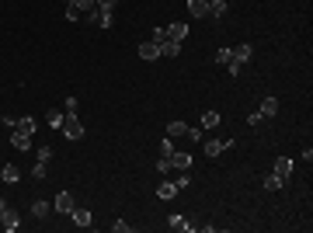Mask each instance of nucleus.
Segmentation results:
<instances>
[{"label": "nucleus", "instance_id": "bb28decb", "mask_svg": "<svg viewBox=\"0 0 313 233\" xmlns=\"http://www.w3.org/2000/svg\"><path fill=\"white\" fill-rule=\"evenodd\" d=\"M115 24V10H101V21H98V28H112Z\"/></svg>", "mask_w": 313, "mask_h": 233}, {"label": "nucleus", "instance_id": "6ab92c4d", "mask_svg": "<svg viewBox=\"0 0 313 233\" xmlns=\"http://www.w3.org/2000/svg\"><path fill=\"white\" fill-rule=\"evenodd\" d=\"M184 132H188V122H181V118H178V122H170V126H167V136H170V140H181V136H184Z\"/></svg>", "mask_w": 313, "mask_h": 233}, {"label": "nucleus", "instance_id": "2eb2a0df", "mask_svg": "<svg viewBox=\"0 0 313 233\" xmlns=\"http://www.w3.org/2000/svg\"><path fill=\"white\" fill-rule=\"evenodd\" d=\"M49 212H52V206H49L46 198H38V202H32V216H35V220H46Z\"/></svg>", "mask_w": 313, "mask_h": 233}, {"label": "nucleus", "instance_id": "c85d7f7f", "mask_svg": "<svg viewBox=\"0 0 313 233\" xmlns=\"http://www.w3.org/2000/svg\"><path fill=\"white\" fill-rule=\"evenodd\" d=\"M174 184H178V188H188V184H192V174H188V170H178Z\"/></svg>", "mask_w": 313, "mask_h": 233}, {"label": "nucleus", "instance_id": "4468645a", "mask_svg": "<svg viewBox=\"0 0 313 233\" xmlns=\"http://www.w3.org/2000/svg\"><path fill=\"white\" fill-rule=\"evenodd\" d=\"M275 174L289 181V174H292V160H289V156H278V160H275Z\"/></svg>", "mask_w": 313, "mask_h": 233}, {"label": "nucleus", "instance_id": "f704fd0d", "mask_svg": "<svg viewBox=\"0 0 313 233\" xmlns=\"http://www.w3.org/2000/svg\"><path fill=\"white\" fill-rule=\"evenodd\" d=\"M202 132H206L202 126H188V132H184V136H188V140H202Z\"/></svg>", "mask_w": 313, "mask_h": 233}, {"label": "nucleus", "instance_id": "f257e3e1", "mask_svg": "<svg viewBox=\"0 0 313 233\" xmlns=\"http://www.w3.org/2000/svg\"><path fill=\"white\" fill-rule=\"evenodd\" d=\"M60 132H63L66 140H74V143H77V140H84V122L77 118V112H66V118H63V129H60Z\"/></svg>", "mask_w": 313, "mask_h": 233}, {"label": "nucleus", "instance_id": "a211bd4d", "mask_svg": "<svg viewBox=\"0 0 313 233\" xmlns=\"http://www.w3.org/2000/svg\"><path fill=\"white\" fill-rule=\"evenodd\" d=\"M14 129H21L24 136H35L38 126H35V118H14Z\"/></svg>", "mask_w": 313, "mask_h": 233}, {"label": "nucleus", "instance_id": "f3484780", "mask_svg": "<svg viewBox=\"0 0 313 233\" xmlns=\"http://www.w3.org/2000/svg\"><path fill=\"white\" fill-rule=\"evenodd\" d=\"M63 118H66V112H56V108L46 112V122H49L52 129H63Z\"/></svg>", "mask_w": 313, "mask_h": 233}, {"label": "nucleus", "instance_id": "7ed1b4c3", "mask_svg": "<svg viewBox=\"0 0 313 233\" xmlns=\"http://www.w3.org/2000/svg\"><path fill=\"white\" fill-rule=\"evenodd\" d=\"M0 226H4V230H7V233H14V230H18V226H21V216H18V212H14L10 206H7V209L0 212Z\"/></svg>", "mask_w": 313, "mask_h": 233}, {"label": "nucleus", "instance_id": "1a4fd4ad", "mask_svg": "<svg viewBox=\"0 0 313 233\" xmlns=\"http://www.w3.org/2000/svg\"><path fill=\"white\" fill-rule=\"evenodd\" d=\"M10 146L14 150H28L32 146V136H24L21 129H10Z\"/></svg>", "mask_w": 313, "mask_h": 233}, {"label": "nucleus", "instance_id": "7c9ffc66", "mask_svg": "<svg viewBox=\"0 0 313 233\" xmlns=\"http://www.w3.org/2000/svg\"><path fill=\"white\" fill-rule=\"evenodd\" d=\"M77 7H80V14H90L98 7V0H77Z\"/></svg>", "mask_w": 313, "mask_h": 233}, {"label": "nucleus", "instance_id": "4be33fe9", "mask_svg": "<svg viewBox=\"0 0 313 233\" xmlns=\"http://www.w3.org/2000/svg\"><path fill=\"white\" fill-rule=\"evenodd\" d=\"M202 150H206V156H220L223 154V140H206Z\"/></svg>", "mask_w": 313, "mask_h": 233}, {"label": "nucleus", "instance_id": "39448f33", "mask_svg": "<svg viewBox=\"0 0 313 233\" xmlns=\"http://www.w3.org/2000/svg\"><path fill=\"white\" fill-rule=\"evenodd\" d=\"M167 38H170V42H184V38H188V24H184V21L167 24Z\"/></svg>", "mask_w": 313, "mask_h": 233}, {"label": "nucleus", "instance_id": "aec40b11", "mask_svg": "<svg viewBox=\"0 0 313 233\" xmlns=\"http://www.w3.org/2000/svg\"><path fill=\"white\" fill-rule=\"evenodd\" d=\"M286 184H289V181H286V178H278L275 170L264 178V188H268V192H278V188H286Z\"/></svg>", "mask_w": 313, "mask_h": 233}, {"label": "nucleus", "instance_id": "72a5a7b5", "mask_svg": "<svg viewBox=\"0 0 313 233\" xmlns=\"http://www.w3.org/2000/svg\"><path fill=\"white\" fill-rule=\"evenodd\" d=\"M112 230H115V233H132V223H126V220H118V223H112Z\"/></svg>", "mask_w": 313, "mask_h": 233}, {"label": "nucleus", "instance_id": "c9c22d12", "mask_svg": "<svg viewBox=\"0 0 313 233\" xmlns=\"http://www.w3.org/2000/svg\"><path fill=\"white\" fill-rule=\"evenodd\" d=\"M38 160L49 164V160H52V146H38Z\"/></svg>", "mask_w": 313, "mask_h": 233}, {"label": "nucleus", "instance_id": "9b49d317", "mask_svg": "<svg viewBox=\"0 0 313 233\" xmlns=\"http://www.w3.org/2000/svg\"><path fill=\"white\" fill-rule=\"evenodd\" d=\"M188 14L192 18H209V0H188Z\"/></svg>", "mask_w": 313, "mask_h": 233}, {"label": "nucleus", "instance_id": "4c0bfd02", "mask_svg": "<svg viewBox=\"0 0 313 233\" xmlns=\"http://www.w3.org/2000/svg\"><path fill=\"white\" fill-rule=\"evenodd\" d=\"M118 0H98V10H115Z\"/></svg>", "mask_w": 313, "mask_h": 233}, {"label": "nucleus", "instance_id": "cd10ccee", "mask_svg": "<svg viewBox=\"0 0 313 233\" xmlns=\"http://www.w3.org/2000/svg\"><path fill=\"white\" fill-rule=\"evenodd\" d=\"M216 63H220V66L234 63V49H220V52H216Z\"/></svg>", "mask_w": 313, "mask_h": 233}, {"label": "nucleus", "instance_id": "a19ab883", "mask_svg": "<svg viewBox=\"0 0 313 233\" xmlns=\"http://www.w3.org/2000/svg\"><path fill=\"white\" fill-rule=\"evenodd\" d=\"M4 209H7V202H4V198H0V212H4Z\"/></svg>", "mask_w": 313, "mask_h": 233}, {"label": "nucleus", "instance_id": "b1692460", "mask_svg": "<svg viewBox=\"0 0 313 233\" xmlns=\"http://www.w3.org/2000/svg\"><path fill=\"white\" fill-rule=\"evenodd\" d=\"M167 223H170V230H195V223H188L184 216H170Z\"/></svg>", "mask_w": 313, "mask_h": 233}, {"label": "nucleus", "instance_id": "f8f14e48", "mask_svg": "<svg viewBox=\"0 0 313 233\" xmlns=\"http://www.w3.org/2000/svg\"><path fill=\"white\" fill-rule=\"evenodd\" d=\"M0 178H4L7 184H18V181H21V170H18L14 164H4V167H0Z\"/></svg>", "mask_w": 313, "mask_h": 233}, {"label": "nucleus", "instance_id": "20e7f679", "mask_svg": "<svg viewBox=\"0 0 313 233\" xmlns=\"http://www.w3.org/2000/svg\"><path fill=\"white\" fill-rule=\"evenodd\" d=\"M70 220H74V226H80V230H87V226H90V223H94V216H90V209H74V212H70Z\"/></svg>", "mask_w": 313, "mask_h": 233}, {"label": "nucleus", "instance_id": "0eeeda50", "mask_svg": "<svg viewBox=\"0 0 313 233\" xmlns=\"http://www.w3.org/2000/svg\"><path fill=\"white\" fill-rule=\"evenodd\" d=\"M167 160H170V170H188V167H192V154H178V150H174Z\"/></svg>", "mask_w": 313, "mask_h": 233}, {"label": "nucleus", "instance_id": "412c9836", "mask_svg": "<svg viewBox=\"0 0 313 233\" xmlns=\"http://www.w3.org/2000/svg\"><path fill=\"white\" fill-rule=\"evenodd\" d=\"M250 56H254V49H250L247 42H244V46H236V49H234V60H236V63H250Z\"/></svg>", "mask_w": 313, "mask_h": 233}, {"label": "nucleus", "instance_id": "ddd939ff", "mask_svg": "<svg viewBox=\"0 0 313 233\" xmlns=\"http://www.w3.org/2000/svg\"><path fill=\"white\" fill-rule=\"evenodd\" d=\"M160 56H167V60H174V56H181V42H160Z\"/></svg>", "mask_w": 313, "mask_h": 233}, {"label": "nucleus", "instance_id": "9d476101", "mask_svg": "<svg viewBox=\"0 0 313 233\" xmlns=\"http://www.w3.org/2000/svg\"><path fill=\"white\" fill-rule=\"evenodd\" d=\"M178 192H181V188H178L174 181H164V184L156 188V198H164V202H170V198H178Z\"/></svg>", "mask_w": 313, "mask_h": 233}, {"label": "nucleus", "instance_id": "393cba45", "mask_svg": "<svg viewBox=\"0 0 313 233\" xmlns=\"http://www.w3.org/2000/svg\"><path fill=\"white\" fill-rule=\"evenodd\" d=\"M46 174H49V164H42V160H38V164L32 167V178H35V181H46Z\"/></svg>", "mask_w": 313, "mask_h": 233}, {"label": "nucleus", "instance_id": "2f4dec72", "mask_svg": "<svg viewBox=\"0 0 313 233\" xmlns=\"http://www.w3.org/2000/svg\"><path fill=\"white\" fill-rule=\"evenodd\" d=\"M174 154V140H170V136H167V140H164V143H160V156H170Z\"/></svg>", "mask_w": 313, "mask_h": 233}, {"label": "nucleus", "instance_id": "473e14b6", "mask_svg": "<svg viewBox=\"0 0 313 233\" xmlns=\"http://www.w3.org/2000/svg\"><path fill=\"white\" fill-rule=\"evenodd\" d=\"M150 42H156V46H160V42H167V28H154V35H150Z\"/></svg>", "mask_w": 313, "mask_h": 233}, {"label": "nucleus", "instance_id": "5701e85b", "mask_svg": "<svg viewBox=\"0 0 313 233\" xmlns=\"http://www.w3.org/2000/svg\"><path fill=\"white\" fill-rule=\"evenodd\" d=\"M202 129H216L220 126V112H202V122H198Z\"/></svg>", "mask_w": 313, "mask_h": 233}, {"label": "nucleus", "instance_id": "58836bf2", "mask_svg": "<svg viewBox=\"0 0 313 233\" xmlns=\"http://www.w3.org/2000/svg\"><path fill=\"white\" fill-rule=\"evenodd\" d=\"M80 104H77V98H74V94H70V98H66V101H63V112H77Z\"/></svg>", "mask_w": 313, "mask_h": 233}, {"label": "nucleus", "instance_id": "c756f323", "mask_svg": "<svg viewBox=\"0 0 313 233\" xmlns=\"http://www.w3.org/2000/svg\"><path fill=\"white\" fill-rule=\"evenodd\" d=\"M261 122H264V115H261V112H250V115H247V126H250V129H258Z\"/></svg>", "mask_w": 313, "mask_h": 233}, {"label": "nucleus", "instance_id": "e433bc0d", "mask_svg": "<svg viewBox=\"0 0 313 233\" xmlns=\"http://www.w3.org/2000/svg\"><path fill=\"white\" fill-rule=\"evenodd\" d=\"M240 70H244V63H226V74H230V77H240Z\"/></svg>", "mask_w": 313, "mask_h": 233}, {"label": "nucleus", "instance_id": "dca6fc26", "mask_svg": "<svg viewBox=\"0 0 313 233\" xmlns=\"http://www.w3.org/2000/svg\"><path fill=\"white\" fill-rule=\"evenodd\" d=\"M226 10H230V7H226V0H209V18H216V21H220V18H226Z\"/></svg>", "mask_w": 313, "mask_h": 233}, {"label": "nucleus", "instance_id": "ea45409f", "mask_svg": "<svg viewBox=\"0 0 313 233\" xmlns=\"http://www.w3.org/2000/svg\"><path fill=\"white\" fill-rule=\"evenodd\" d=\"M156 170H160V174H167V170H170V160H167V156H160V160H156Z\"/></svg>", "mask_w": 313, "mask_h": 233}, {"label": "nucleus", "instance_id": "a878e982", "mask_svg": "<svg viewBox=\"0 0 313 233\" xmlns=\"http://www.w3.org/2000/svg\"><path fill=\"white\" fill-rule=\"evenodd\" d=\"M84 14H80V7H77V0H70L66 4V21H80Z\"/></svg>", "mask_w": 313, "mask_h": 233}, {"label": "nucleus", "instance_id": "6e6552de", "mask_svg": "<svg viewBox=\"0 0 313 233\" xmlns=\"http://www.w3.org/2000/svg\"><path fill=\"white\" fill-rule=\"evenodd\" d=\"M258 112H261L264 118H275V115H278V98H275V94H268V98L261 101V108H258Z\"/></svg>", "mask_w": 313, "mask_h": 233}, {"label": "nucleus", "instance_id": "f03ea898", "mask_svg": "<svg viewBox=\"0 0 313 233\" xmlns=\"http://www.w3.org/2000/svg\"><path fill=\"white\" fill-rule=\"evenodd\" d=\"M52 209H56L60 216H70V212L77 209V198H74V192H60V195H56V202H52Z\"/></svg>", "mask_w": 313, "mask_h": 233}, {"label": "nucleus", "instance_id": "423d86ee", "mask_svg": "<svg viewBox=\"0 0 313 233\" xmlns=\"http://www.w3.org/2000/svg\"><path fill=\"white\" fill-rule=\"evenodd\" d=\"M140 60H146V63L160 60V46L156 42H140Z\"/></svg>", "mask_w": 313, "mask_h": 233}]
</instances>
